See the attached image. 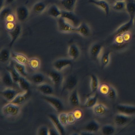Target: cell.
I'll return each instance as SVG.
<instances>
[{
	"instance_id": "cell-1",
	"label": "cell",
	"mask_w": 135,
	"mask_h": 135,
	"mask_svg": "<svg viewBox=\"0 0 135 135\" xmlns=\"http://www.w3.org/2000/svg\"><path fill=\"white\" fill-rule=\"evenodd\" d=\"M42 98L57 112H61L64 109V103L61 99L53 95H43Z\"/></svg>"
},
{
	"instance_id": "cell-2",
	"label": "cell",
	"mask_w": 135,
	"mask_h": 135,
	"mask_svg": "<svg viewBox=\"0 0 135 135\" xmlns=\"http://www.w3.org/2000/svg\"><path fill=\"white\" fill-rule=\"evenodd\" d=\"M20 108L19 105L9 102L4 105L2 109V113L5 116L15 117L19 114Z\"/></svg>"
},
{
	"instance_id": "cell-3",
	"label": "cell",
	"mask_w": 135,
	"mask_h": 135,
	"mask_svg": "<svg viewBox=\"0 0 135 135\" xmlns=\"http://www.w3.org/2000/svg\"><path fill=\"white\" fill-rule=\"evenodd\" d=\"M57 19V26L59 31L65 33L75 32L76 27L61 17Z\"/></svg>"
},
{
	"instance_id": "cell-4",
	"label": "cell",
	"mask_w": 135,
	"mask_h": 135,
	"mask_svg": "<svg viewBox=\"0 0 135 135\" xmlns=\"http://www.w3.org/2000/svg\"><path fill=\"white\" fill-rule=\"evenodd\" d=\"M61 17L64 18L75 27H77L80 24L79 17L72 11H69L66 10L62 11Z\"/></svg>"
},
{
	"instance_id": "cell-5",
	"label": "cell",
	"mask_w": 135,
	"mask_h": 135,
	"mask_svg": "<svg viewBox=\"0 0 135 135\" xmlns=\"http://www.w3.org/2000/svg\"><path fill=\"white\" fill-rule=\"evenodd\" d=\"M78 80L75 76L70 75L63 81L61 94L65 90H74L77 85Z\"/></svg>"
},
{
	"instance_id": "cell-6",
	"label": "cell",
	"mask_w": 135,
	"mask_h": 135,
	"mask_svg": "<svg viewBox=\"0 0 135 135\" xmlns=\"http://www.w3.org/2000/svg\"><path fill=\"white\" fill-rule=\"evenodd\" d=\"M48 76L56 87L59 86L61 84H62L64 80V78L60 71L56 69L50 71L48 73Z\"/></svg>"
},
{
	"instance_id": "cell-7",
	"label": "cell",
	"mask_w": 135,
	"mask_h": 135,
	"mask_svg": "<svg viewBox=\"0 0 135 135\" xmlns=\"http://www.w3.org/2000/svg\"><path fill=\"white\" fill-rule=\"evenodd\" d=\"M116 109L118 113L129 116L135 115V105L124 104H118Z\"/></svg>"
},
{
	"instance_id": "cell-8",
	"label": "cell",
	"mask_w": 135,
	"mask_h": 135,
	"mask_svg": "<svg viewBox=\"0 0 135 135\" xmlns=\"http://www.w3.org/2000/svg\"><path fill=\"white\" fill-rule=\"evenodd\" d=\"M48 117L60 135H65V130L64 126L61 123L58 119V117L54 114L50 113L48 114Z\"/></svg>"
},
{
	"instance_id": "cell-9",
	"label": "cell",
	"mask_w": 135,
	"mask_h": 135,
	"mask_svg": "<svg viewBox=\"0 0 135 135\" xmlns=\"http://www.w3.org/2000/svg\"><path fill=\"white\" fill-rule=\"evenodd\" d=\"M73 64L72 60L70 58H61L54 61V68L56 70L61 71L65 68L71 66Z\"/></svg>"
},
{
	"instance_id": "cell-10",
	"label": "cell",
	"mask_w": 135,
	"mask_h": 135,
	"mask_svg": "<svg viewBox=\"0 0 135 135\" xmlns=\"http://www.w3.org/2000/svg\"><path fill=\"white\" fill-rule=\"evenodd\" d=\"M102 45L99 43H95L91 46L90 54L91 57L95 60L99 61L100 57L103 54Z\"/></svg>"
},
{
	"instance_id": "cell-11",
	"label": "cell",
	"mask_w": 135,
	"mask_h": 135,
	"mask_svg": "<svg viewBox=\"0 0 135 135\" xmlns=\"http://www.w3.org/2000/svg\"><path fill=\"white\" fill-rule=\"evenodd\" d=\"M131 119V116L118 113L114 116V121L115 124L118 126H123L128 124Z\"/></svg>"
},
{
	"instance_id": "cell-12",
	"label": "cell",
	"mask_w": 135,
	"mask_h": 135,
	"mask_svg": "<svg viewBox=\"0 0 135 135\" xmlns=\"http://www.w3.org/2000/svg\"><path fill=\"white\" fill-rule=\"evenodd\" d=\"M16 18L18 21L23 22L27 19L29 16V10L26 6H20L16 9Z\"/></svg>"
},
{
	"instance_id": "cell-13",
	"label": "cell",
	"mask_w": 135,
	"mask_h": 135,
	"mask_svg": "<svg viewBox=\"0 0 135 135\" xmlns=\"http://www.w3.org/2000/svg\"><path fill=\"white\" fill-rule=\"evenodd\" d=\"M18 94L16 90L9 87L4 89L1 92L2 97L9 102L13 100Z\"/></svg>"
},
{
	"instance_id": "cell-14",
	"label": "cell",
	"mask_w": 135,
	"mask_h": 135,
	"mask_svg": "<svg viewBox=\"0 0 135 135\" xmlns=\"http://www.w3.org/2000/svg\"><path fill=\"white\" fill-rule=\"evenodd\" d=\"M30 92L29 90L24 91L22 92L18 93L14 99L10 102L20 105L24 103L30 98Z\"/></svg>"
},
{
	"instance_id": "cell-15",
	"label": "cell",
	"mask_w": 135,
	"mask_h": 135,
	"mask_svg": "<svg viewBox=\"0 0 135 135\" xmlns=\"http://www.w3.org/2000/svg\"><path fill=\"white\" fill-rule=\"evenodd\" d=\"M89 2L99 7L104 11L107 16L109 15L110 7L108 3L105 0H89Z\"/></svg>"
},
{
	"instance_id": "cell-16",
	"label": "cell",
	"mask_w": 135,
	"mask_h": 135,
	"mask_svg": "<svg viewBox=\"0 0 135 135\" xmlns=\"http://www.w3.org/2000/svg\"><path fill=\"white\" fill-rule=\"evenodd\" d=\"M11 57L16 63L25 65L28 64L29 59L26 55L23 54L12 52H11Z\"/></svg>"
},
{
	"instance_id": "cell-17",
	"label": "cell",
	"mask_w": 135,
	"mask_h": 135,
	"mask_svg": "<svg viewBox=\"0 0 135 135\" xmlns=\"http://www.w3.org/2000/svg\"><path fill=\"white\" fill-rule=\"evenodd\" d=\"M69 57L73 61L78 59L80 55V51L78 46L75 44H72L69 47L68 49Z\"/></svg>"
},
{
	"instance_id": "cell-18",
	"label": "cell",
	"mask_w": 135,
	"mask_h": 135,
	"mask_svg": "<svg viewBox=\"0 0 135 135\" xmlns=\"http://www.w3.org/2000/svg\"><path fill=\"white\" fill-rule=\"evenodd\" d=\"M38 90L43 95H53L54 93L53 87L50 84L46 83H43L37 86Z\"/></svg>"
},
{
	"instance_id": "cell-19",
	"label": "cell",
	"mask_w": 135,
	"mask_h": 135,
	"mask_svg": "<svg viewBox=\"0 0 135 135\" xmlns=\"http://www.w3.org/2000/svg\"><path fill=\"white\" fill-rule=\"evenodd\" d=\"M101 129L98 122L95 120H91L88 122L84 127V130L95 133Z\"/></svg>"
},
{
	"instance_id": "cell-20",
	"label": "cell",
	"mask_w": 135,
	"mask_h": 135,
	"mask_svg": "<svg viewBox=\"0 0 135 135\" xmlns=\"http://www.w3.org/2000/svg\"><path fill=\"white\" fill-rule=\"evenodd\" d=\"M69 102L73 106L76 107L80 105V100L78 91L76 89L72 91L69 97Z\"/></svg>"
},
{
	"instance_id": "cell-21",
	"label": "cell",
	"mask_w": 135,
	"mask_h": 135,
	"mask_svg": "<svg viewBox=\"0 0 135 135\" xmlns=\"http://www.w3.org/2000/svg\"><path fill=\"white\" fill-rule=\"evenodd\" d=\"M9 33L11 38V42L9 43V46L11 48L20 36L21 33V26L18 24H17L16 28L12 31H9Z\"/></svg>"
},
{
	"instance_id": "cell-22",
	"label": "cell",
	"mask_w": 135,
	"mask_h": 135,
	"mask_svg": "<svg viewBox=\"0 0 135 135\" xmlns=\"http://www.w3.org/2000/svg\"><path fill=\"white\" fill-rule=\"evenodd\" d=\"M93 113L98 116H103L105 115L109 110L108 107L104 104L97 103L92 108Z\"/></svg>"
},
{
	"instance_id": "cell-23",
	"label": "cell",
	"mask_w": 135,
	"mask_h": 135,
	"mask_svg": "<svg viewBox=\"0 0 135 135\" xmlns=\"http://www.w3.org/2000/svg\"><path fill=\"white\" fill-rule=\"evenodd\" d=\"M133 19H129L128 22L120 27L114 32V35L116 36L118 35L122 34L129 31L133 26Z\"/></svg>"
},
{
	"instance_id": "cell-24",
	"label": "cell",
	"mask_w": 135,
	"mask_h": 135,
	"mask_svg": "<svg viewBox=\"0 0 135 135\" xmlns=\"http://www.w3.org/2000/svg\"><path fill=\"white\" fill-rule=\"evenodd\" d=\"M75 32L83 37H88L90 35V31L88 26L86 23H83L76 27Z\"/></svg>"
},
{
	"instance_id": "cell-25",
	"label": "cell",
	"mask_w": 135,
	"mask_h": 135,
	"mask_svg": "<svg viewBox=\"0 0 135 135\" xmlns=\"http://www.w3.org/2000/svg\"><path fill=\"white\" fill-rule=\"evenodd\" d=\"M99 85V80L97 76L94 74H91L90 76V87L92 94H94L98 91Z\"/></svg>"
},
{
	"instance_id": "cell-26",
	"label": "cell",
	"mask_w": 135,
	"mask_h": 135,
	"mask_svg": "<svg viewBox=\"0 0 135 135\" xmlns=\"http://www.w3.org/2000/svg\"><path fill=\"white\" fill-rule=\"evenodd\" d=\"M126 9L129 16V19H133L135 17V1L129 0L126 2Z\"/></svg>"
},
{
	"instance_id": "cell-27",
	"label": "cell",
	"mask_w": 135,
	"mask_h": 135,
	"mask_svg": "<svg viewBox=\"0 0 135 135\" xmlns=\"http://www.w3.org/2000/svg\"><path fill=\"white\" fill-rule=\"evenodd\" d=\"M20 88L24 91L29 90L31 86V83L30 81L24 76H20L17 83Z\"/></svg>"
},
{
	"instance_id": "cell-28",
	"label": "cell",
	"mask_w": 135,
	"mask_h": 135,
	"mask_svg": "<svg viewBox=\"0 0 135 135\" xmlns=\"http://www.w3.org/2000/svg\"><path fill=\"white\" fill-rule=\"evenodd\" d=\"M110 52L109 51L103 53L102 54L99 62L100 65L102 68L107 67L110 63Z\"/></svg>"
},
{
	"instance_id": "cell-29",
	"label": "cell",
	"mask_w": 135,
	"mask_h": 135,
	"mask_svg": "<svg viewBox=\"0 0 135 135\" xmlns=\"http://www.w3.org/2000/svg\"><path fill=\"white\" fill-rule=\"evenodd\" d=\"M31 80L33 83L38 86L45 83V77L42 73H37L31 76Z\"/></svg>"
},
{
	"instance_id": "cell-30",
	"label": "cell",
	"mask_w": 135,
	"mask_h": 135,
	"mask_svg": "<svg viewBox=\"0 0 135 135\" xmlns=\"http://www.w3.org/2000/svg\"><path fill=\"white\" fill-rule=\"evenodd\" d=\"M76 1L77 0H62L61 3L66 11L73 12Z\"/></svg>"
},
{
	"instance_id": "cell-31",
	"label": "cell",
	"mask_w": 135,
	"mask_h": 135,
	"mask_svg": "<svg viewBox=\"0 0 135 135\" xmlns=\"http://www.w3.org/2000/svg\"><path fill=\"white\" fill-rule=\"evenodd\" d=\"M61 11L56 5L51 6L48 10V14L53 18H58L61 16Z\"/></svg>"
},
{
	"instance_id": "cell-32",
	"label": "cell",
	"mask_w": 135,
	"mask_h": 135,
	"mask_svg": "<svg viewBox=\"0 0 135 135\" xmlns=\"http://www.w3.org/2000/svg\"><path fill=\"white\" fill-rule=\"evenodd\" d=\"M102 133L105 135H111L113 134L116 131V128L114 126L111 124H105L101 127Z\"/></svg>"
},
{
	"instance_id": "cell-33",
	"label": "cell",
	"mask_w": 135,
	"mask_h": 135,
	"mask_svg": "<svg viewBox=\"0 0 135 135\" xmlns=\"http://www.w3.org/2000/svg\"><path fill=\"white\" fill-rule=\"evenodd\" d=\"M98 99V95L89 97L87 99L84 104V107L87 108H93L97 103Z\"/></svg>"
},
{
	"instance_id": "cell-34",
	"label": "cell",
	"mask_w": 135,
	"mask_h": 135,
	"mask_svg": "<svg viewBox=\"0 0 135 135\" xmlns=\"http://www.w3.org/2000/svg\"><path fill=\"white\" fill-rule=\"evenodd\" d=\"M28 64L31 69L33 70H37L41 67V61L37 57H32L29 59Z\"/></svg>"
},
{
	"instance_id": "cell-35",
	"label": "cell",
	"mask_w": 135,
	"mask_h": 135,
	"mask_svg": "<svg viewBox=\"0 0 135 135\" xmlns=\"http://www.w3.org/2000/svg\"><path fill=\"white\" fill-rule=\"evenodd\" d=\"M2 81L4 85L8 87L11 86L15 83L11 73L8 71H7L4 73L2 77Z\"/></svg>"
},
{
	"instance_id": "cell-36",
	"label": "cell",
	"mask_w": 135,
	"mask_h": 135,
	"mask_svg": "<svg viewBox=\"0 0 135 135\" xmlns=\"http://www.w3.org/2000/svg\"><path fill=\"white\" fill-rule=\"evenodd\" d=\"M11 57V52L7 49H3L0 53V61L2 63L7 62Z\"/></svg>"
},
{
	"instance_id": "cell-37",
	"label": "cell",
	"mask_w": 135,
	"mask_h": 135,
	"mask_svg": "<svg viewBox=\"0 0 135 135\" xmlns=\"http://www.w3.org/2000/svg\"><path fill=\"white\" fill-rule=\"evenodd\" d=\"M26 65L15 62L14 67L20 76L26 77L27 75V73Z\"/></svg>"
},
{
	"instance_id": "cell-38",
	"label": "cell",
	"mask_w": 135,
	"mask_h": 135,
	"mask_svg": "<svg viewBox=\"0 0 135 135\" xmlns=\"http://www.w3.org/2000/svg\"><path fill=\"white\" fill-rule=\"evenodd\" d=\"M46 6L42 2H39L34 4L33 7L34 12L36 13H41L45 10Z\"/></svg>"
},
{
	"instance_id": "cell-39",
	"label": "cell",
	"mask_w": 135,
	"mask_h": 135,
	"mask_svg": "<svg viewBox=\"0 0 135 135\" xmlns=\"http://www.w3.org/2000/svg\"><path fill=\"white\" fill-rule=\"evenodd\" d=\"M117 91L115 88L114 87L110 86L109 91L106 96L111 100L116 99L117 98Z\"/></svg>"
},
{
	"instance_id": "cell-40",
	"label": "cell",
	"mask_w": 135,
	"mask_h": 135,
	"mask_svg": "<svg viewBox=\"0 0 135 135\" xmlns=\"http://www.w3.org/2000/svg\"><path fill=\"white\" fill-rule=\"evenodd\" d=\"M126 8V2L125 1H116L113 5V8L115 11H122Z\"/></svg>"
},
{
	"instance_id": "cell-41",
	"label": "cell",
	"mask_w": 135,
	"mask_h": 135,
	"mask_svg": "<svg viewBox=\"0 0 135 135\" xmlns=\"http://www.w3.org/2000/svg\"><path fill=\"white\" fill-rule=\"evenodd\" d=\"M109 87L110 85L106 84H100L98 91L100 94L106 96L109 91Z\"/></svg>"
},
{
	"instance_id": "cell-42",
	"label": "cell",
	"mask_w": 135,
	"mask_h": 135,
	"mask_svg": "<svg viewBox=\"0 0 135 135\" xmlns=\"http://www.w3.org/2000/svg\"><path fill=\"white\" fill-rule=\"evenodd\" d=\"M8 71L10 72V73H11V75L12 77L14 83H17L20 77L21 76L20 75V74L18 73V72L15 69L14 67V68L11 69H9V70H8Z\"/></svg>"
},
{
	"instance_id": "cell-43",
	"label": "cell",
	"mask_w": 135,
	"mask_h": 135,
	"mask_svg": "<svg viewBox=\"0 0 135 135\" xmlns=\"http://www.w3.org/2000/svg\"><path fill=\"white\" fill-rule=\"evenodd\" d=\"M58 118L61 123L64 126H65L66 125L68 124L67 113H60L58 115Z\"/></svg>"
},
{
	"instance_id": "cell-44",
	"label": "cell",
	"mask_w": 135,
	"mask_h": 135,
	"mask_svg": "<svg viewBox=\"0 0 135 135\" xmlns=\"http://www.w3.org/2000/svg\"><path fill=\"white\" fill-rule=\"evenodd\" d=\"M49 128L45 126H41L38 129L37 131V135H49Z\"/></svg>"
},
{
	"instance_id": "cell-45",
	"label": "cell",
	"mask_w": 135,
	"mask_h": 135,
	"mask_svg": "<svg viewBox=\"0 0 135 135\" xmlns=\"http://www.w3.org/2000/svg\"><path fill=\"white\" fill-rule=\"evenodd\" d=\"M12 13L11 10L8 7L3 8L1 12V18L3 20H5L6 17L10 14Z\"/></svg>"
},
{
	"instance_id": "cell-46",
	"label": "cell",
	"mask_w": 135,
	"mask_h": 135,
	"mask_svg": "<svg viewBox=\"0 0 135 135\" xmlns=\"http://www.w3.org/2000/svg\"><path fill=\"white\" fill-rule=\"evenodd\" d=\"M68 117V123L69 124H73L75 122L76 120L73 112H70L67 113Z\"/></svg>"
},
{
	"instance_id": "cell-47",
	"label": "cell",
	"mask_w": 135,
	"mask_h": 135,
	"mask_svg": "<svg viewBox=\"0 0 135 135\" xmlns=\"http://www.w3.org/2000/svg\"><path fill=\"white\" fill-rule=\"evenodd\" d=\"M17 24L15 22H6L5 23V29L8 32L12 31L16 27Z\"/></svg>"
},
{
	"instance_id": "cell-48",
	"label": "cell",
	"mask_w": 135,
	"mask_h": 135,
	"mask_svg": "<svg viewBox=\"0 0 135 135\" xmlns=\"http://www.w3.org/2000/svg\"><path fill=\"white\" fill-rule=\"evenodd\" d=\"M114 42L116 45H121L125 43L122 35H118L115 36Z\"/></svg>"
},
{
	"instance_id": "cell-49",
	"label": "cell",
	"mask_w": 135,
	"mask_h": 135,
	"mask_svg": "<svg viewBox=\"0 0 135 135\" xmlns=\"http://www.w3.org/2000/svg\"><path fill=\"white\" fill-rule=\"evenodd\" d=\"M73 113L76 120H80L83 118V113L82 110L80 109H75L73 111Z\"/></svg>"
},
{
	"instance_id": "cell-50",
	"label": "cell",
	"mask_w": 135,
	"mask_h": 135,
	"mask_svg": "<svg viewBox=\"0 0 135 135\" xmlns=\"http://www.w3.org/2000/svg\"><path fill=\"white\" fill-rule=\"evenodd\" d=\"M121 35H122V37H123L125 43L128 42L131 40V38H132V35H131V33H129L128 31L126 32V33Z\"/></svg>"
},
{
	"instance_id": "cell-51",
	"label": "cell",
	"mask_w": 135,
	"mask_h": 135,
	"mask_svg": "<svg viewBox=\"0 0 135 135\" xmlns=\"http://www.w3.org/2000/svg\"><path fill=\"white\" fill-rule=\"evenodd\" d=\"M16 16L12 12L10 13L5 18L6 22H15Z\"/></svg>"
},
{
	"instance_id": "cell-52",
	"label": "cell",
	"mask_w": 135,
	"mask_h": 135,
	"mask_svg": "<svg viewBox=\"0 0 135 135\" xmlns=\"http://www.w3.org/2000/svg\"><path fill=\"white\" fill-rule=\"evenodd\" d=\"M60 135V133L56 128H50L49 129V135Z\"/></svg>"
},
{
	"instance_id": "cell-53",
	"label": "cell",
	"mask_w": 135,
	"mask_h": 135,
	"mask_svg": "<svg viewBox=\"0 0 135 135\" xmlns=\"http://www.w3.org/2000/svg\"><path fill=\"white\" fill-rule=\"evenodd\" d=\"M6 1L8 3H11L14 1V0H6Z\"/></svg>"
},
{
	"instance_id": "cell-54",
	"label": "cell",
	"mask_w": 135,
	"mask_h": 135,
	"mask_svg": "<svg viewBox=\"0 0 135 135\" xmlns=\"http://www.w3.org/2000/svg\"><path fill=\"white\" fill-rule=\"evenodd\" d=\"M113 1H115V2L118 1H125V2H126V1H129V0H113Z\"/></svg>"
},
{
	"instance_id": "cell-55",
	"label": "cell",
	"mask_w": 135,
	"mask_h": 135,
	"mask_svg": "<svg viewBox=\"0 0 135 135\" xmlns=\"http://www.w3.org/2000/svg\"><path fill=\"white\" fill-rule=\"evenodd\" d=\"M133 26H134L135 27V18H134V19H133Z\"/></svg>"
},
{
	"instance_id": "cell-56",
	"label": "cell",
	"mask_w": 135,
	"mask_h": 135,
	"mask_svg": "<svg viewBox=\"0 0 135 135\" xmlns=\"http://www.w3.org/2000/svg\"></svg>"
}]
</instances>
